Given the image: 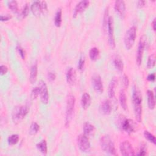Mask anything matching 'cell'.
Returning <instances> with one entry per match:
<instances>
[{
    "label": "cell",
    "mask_w": 156,
    "mask_h": 156,
    "mask_svg": "<svg viewBox=\"0 0 156 156\" xmlns=\"http://www.w3.org/2000/svg\"><path fill=\"white\" fill-rule=\"evenodd\" d=\"M147 80L150 81V82H154L155 79V75L154 73L153 74H150L147 76Z\"/></svg>",
    "instance_id": "obj_44"
},
{
    "label": "cell",
    "mask_w": 156,
    "mask_h": 156,
    "mask_svg": "<svg viewBox=\"0 0 156 156\" xmlns=\"http://www.w3.org/2000/svg\"><path fill=\"white\" fill-rule=\"evenodd\" d=\"M89 5V1L87 0H83L80 1L76 6L74 9V11L73 13V17L76 18L77 15L80 13H82L83 12L88 6Z\"/></svg>",
    "instance_id": "obj_14"
},
{
    "label": "cell",
    "mask_w": 156,
    "mask_h": 156,
    "mask_svg": "<svg viewBox=\"0 0 156 156\" xmlns=\"http://www.w3.org/2000/svg\"><path fill=\"white\" fill-rule=\"evenodd\" d=\"M136 34V27L135 26L130 27L126 32L124 36V45L127 49H130L135 41Z\"/></svg>",
    "instance_id": "obj_5"
},
{
    "label": "cell",
    "mask_w": 156,
    "mask_h": 156,
    "mask_svg": "<svg viewBox=\"0 0 156 156\" xmlns=\"http://www.w3.org/2000/svg\"><path fill=\"white\" fill-rule=\"evenodd\" d=\"M75 97L73 94H69L67 98L66 101V108L65 113V126L66 127L69 126L71 121L73 119L74 105H75Z\"/></svg>",
    "instance_id": "obj_2"
},
{
    "label": "cell",
    "mask_w": 156,
    "mask_h": 156,
    "mask_svg": "<svg viewBox=\"0 0 156 156\" xmlns=\"http://www.w3.org/2000/svg\"><path fill=\"white\" fill-rule=\"evenodd\" d=\"M122 83L125 88H127L129 85V80L128 79V77L126 75H124L122 76Z\"/></svg>",
    "instance_id": "obj_40"
},
{
    "label": "cell",
    "mask_w": 156,
    "mask_h": 156,
    "mask_svg": "<svg viewBox=\"0 0 156 156\" xmlns=\"http://www.w3.org/2000/svg\"><path fill=\"white\" fill-rule=\"evenodd\" d=\"M146 151H147V149H146V146L145 145H142L141 146L140 150L139 152L137 154V155H145L147 154Z\"/></svg>",
    "instance_id": "obj_38"
},
{
    "label": "cell",
    "mask_w": 156,
    "mask_h": 156,
    "mask_svg": "<svg viewBox=\"0 0 156 156\" xmlns=\"http://www.w3.org/2000/svg\"><path fill=\"white\" fill-rule=\"evenodd\" d=\"M147 96L148 107L150 110H154L155 107V98H154L153 91L148 90L147 91Z\"/></svg>",
    "instance_id": "obj_21"
},
{
    "label": "cell",
    "mask_w": 156,
    "mask_h": 156,
    "mask_svg": "<svg viewBox=\"0 0 156 156\" xmlns=\"http://www.w3.org/2000/svg\"><path fill=\"white\" fill-rule=\"evenodd\" d=\"M40 94V88L39 87H34L32 91H31V94H30V97L32 99H35Z\"/></svg>",
    "instance_id": "obj_34"
},
{
    "label": "cell",
    "mask_w": 156,
    "mask_h": 156,
    "mask_svg": "<svg viewBox=\"0 0 156 156\" xmlns=\"http://www.w3.org/2000/svg\"><path fill=\"white\" fill-rule=\"evenodd\" d=\"M41 9H42V13H46L48 12V7H47V4L46 1H41Z\"/></svg>",
    "instance_id": "obj_39"
},
{
    "label": "cell",
    "mask_w": 156,
    "mask_h": 156,
    "mask_svg": "<svg viewBox=\"0 0 156 156\" xmlns=\"http://www.w3.org/2000/svg\"><path fill=\"white\" fill-rule=\"evenodd\" d=\"M99 54V51L98 48L93 47L89 51V55L91 60H96Z\"/></svg>",
    "instance_id": "obj_26"
},
{
    "label": "cell",
    "mask_w": 156,
    "mask_h": 156,
    "mask_svg": "<svg viewBox=\"0 0 156 156\" xmlns=\"http://www.w3.org/2000/svg\"><path fill=\"white\" fill-rule=\"evenodd\" d=\"M77 142L78 147L82 152H88L90 151L91 145L87 136L84 134L79 135V136H77Z\"/></svg>",
    "instance_id": "obj_7"
},
{
    "label": "cell",
    "mask_w": 156,
    "mask_h": 156,
    "mask_svg": "<svg viewBox=\"0 0 156 156\" xmlns=\"http://www.w3.org/2000/svg\"><path fill=\"white\" fill-rule=\"evenodd\" d=\"M113 64L115 68L119 72H122L124 68L123 62L119 55H116L113 59Z\"/></svg>",
    "instance_id": "obj_23"
},
{
    "label": "cell",
    "mask_w": 156,
    "mask_h": 156,
    "mask_svg": "<svg viewBox=\"0 0 156 156\" xmlns=\"http://www.w3.org/2000/svg\"><path fill=\"white\" fill-rule=\"evenodd\" d=\"M132 102L135 118L138 122H140L142 115V95L136 87H134L132 93Z\"/></svg>",
    "instance_id": "obj_1"
},
{
    "label": "cell",
    "mask_w": 156,
    "mask_h": 156,
    "mask_svg": "<svg viewBox=\"0 0 156 156\" xmlns=\"http://www.w3.org/2000/svg\"><path fill=\"white\" fill-rule=\"evenodd\" d=\"M120 152L124 156H131L135 155L134 149L129 141H124L119 145Z\"/></svg>",
    "instance_id": "obj_9"
},
{
    "label": "cell",
    "mask_w": 156,
    "mask_h": 156,
    "mask_svg": "<svg viewBox=\"0 0 156 156\" xmlns=\"http://www.w3.org/2000/svg\"><path fill=\"white\" fill-rule=\"evenodd\" d=\"M56 78V75L52 72H49L48 74V79L49 82L54 81Z\"/></svg>",
    "instance_id": "obj_41"
},
{
    "label": "cell",
    "mask_w": 156,
    "mask_h": 156,
    "mask_svg": "<svg viewBox=\"0 0 156 156\" xmlns=\"http://www.w3.org/2000/svg\"><path fill=\"white\" fill-rule=\"evenodd\" d=\"M91 99L90 94L87 93H85L82 94L81 98V105L83 109H87L91 105Z\"/></svg>",
    "instance_id": "obj_20"
},
{
    "label": "cell",
    "mask_w": 156,
    "mask_h": 156,
    "mask_svg": "<svg viewBox=\"0 0 156 156\" xmlns=\"http://www.w3.org/2000/svg\"><path fill=\"white\" fill-rule=\"evenodd\" d=\"M100 144L102 149L105 152L112 155H116L115 144L108 135L102 136L100 140Z\"/></svg>",
    "instance_id": "obj_3"
},
{
    "label": "cell",
    "mask_w": 156,
    "mask_h": 156,
    "mask_svg": "<svg viewBox=\"0 0 156 156\" xmlns=\"http://www.w3.org/2000/svg\"><path fill=\"white\" fill-rule=\"evenodd\" d=\"M155 54H152L148 57L147 62V69L152 68L155 66Z\"/></svg>",
    "instance_id": "obj_31"
},
{
    "label": "cell",
    "mask_w": 156,
    "mask_h": 156,
    "mask_svg": "<svg viewBox=\"0 0 156 156\" xmlns=\"http://www.w3.org/2000/svg\"><path fill=\"white\" fill-rule=\"evenodd\" d=\"M19 141V135L17 134H13L9 136L7 138V142L9 145H15Z\"/></svg>",
    "instance_id": "obj_29"
},
{
    "label": "cell",
    "mask_w": 156,
    "mask_h": 156,
    "mask_svg": "<svg viewBox=\"0 0 156 156\" xmlns=\"http://www.w3.org/2000/svg\"><path fill=\"white\" fill-rule=\"evenodd\" d=\"M36 147L43 154L46 155L47 154V144L46 140H43L38 143L36 144Z\"/></svg>",
    "instance_id": "obj_25"
},
{
    "label": "cell",
    "mask_w": 156,
    "mask_h": 156,
    "mask_svg": "<svg viewBox=\"0 0 156 156\" xmlns=\"http://www.w3.org/2000/svg\"><path fill=\"white\" fill-rule=\"evenodd\" d=\"M115 10L121 18H124L126 14V5L124 1H116L115 2Z\"/></svg>",
    "instance_id": "obj_13"
},
{
    "label": "cell",
    "mask_w": 156,
    "mask_h": 156,
    "mask_svg": "<svg viewBox=\"0 0 156 156\" xmlns=\"http://www.w3.org/2000/svg\"><path fill=\"white\" fill-rule=\"evenodd\" d=\"M16 50L18 51L19 54L20 55L21 57L24 60L25 59V55H26V52L24 50V49L20 46V45H17L16 46Z\"/></svg>",
    "instance_id": "obj_36"
},
{
    "label": "cell",
    "mask_w": 156,
    "mask_h": 156,
    "mask_svg": "<svg viewBox=\"0 0 156 156\" xmlns=\"http://www.w3.org/2000/svg\"><path fill=\"white\" fill-rule=\"evenodd\" d=\"M155 23H156L155 19L154 18V20L152 22V29H153L154 30H155Z\"/></svg>",
    "instance_id": "obj_46"
},
{
    "label": "cell",
    "mask_w": 156,
    "mask_h": 156,
    "mask_svg": "<svg viewBox=\"0 0 156 156\" xmlns=\"http://www.w3.org/2000/svg\"><path fill=\"white\" fill-rule=\"evenodd\" d=\"M11 18H12V16L10 15H9L7 14V15H1L0 20H1V21H9Z\"/></svg>",
    "instance_id": "obj_43"
},
{
    "label": "cell",
    "mask_w": 156,
    "mask_h": 156,
    "mask_svg": "<svg viewBox=\"0 0 156 156\" xmlns=\"http://www.w3.org/2000/svg\"><path fill=\"white\" fill-rule=\"evenodd\" d=\"M62 23V10L58 9L54 18V24L56 27H60Z\"/></svg>",
    "instance_id": "obj_27"
},
{
    "label": "cell",
    "mask_w": 156,
    "mask_h": 156,
    "mask_svg": "<svg viewBox=\"0 0 156 156\" xmlns=\"http://www.w3.org/2000/svg\"><path fill=\"white\" fill-rule=\"evenodd\" d=\"M8 71V68L7 67L5 66V65H1L0 66V73H1V75H4L7 73Z\"/></svg>",
    "instance_id": "obj_42"
},
{
    "label": "cell",
    "mask_w": 156,
    "mask_h": 156,
    "mask_svg": "<svg viewBox=\"0 0 156 156\" xmlns=\"http://www.w3.org/2000/svg\"><path fill=\"white\" fill-rule=\"evenodd\" d=\"M31 11L35 16H40L42 13L41 1H36L31 5Z\"/></svg>",
    "instance_id": "obj_19"
},
{
    "label": "cell",
    "mask_w": 156,
    "mask_h": 156,
    "mask_svg": "<svg viewBox=\"0 0 156 156\" xmlns=\"http://www.w3.org/2000/svg\"><path fill=\"white\" fill-rule=\"evenodd\" d=\"M29 112V107L26 105L16 106L12 113V118L14 123L21 122L26 116Z\"/></svg>",
    "instance_id": "obj_4"
},
{
    "label": "cell",
    "mask_w": 156,
    "mask_h": 156,
    "mask_svg": "<svg viewBox=\"0 0 156 156\" xmlns=\"http://www.w3.org/2000/svg\"><path fill=\"white\" fill-rule=\"evenodd\" d=\"M67 83L69 85H73L76 79V70L73 68H69L66 74Z\"/></svg>",
    "instance_id": "obj_16"
},
{
    "label": "cell",
    "mask_w": 156,
    "mask_h": 156,
    "mask_svg": "<svg viewBox=\"0 0 156 156\" xmlns=\"http://www.w3.org/2000/svg\"><path fill=\"white\" fill-rule=\"evenodd\" d=\"M112 111L111 104L108 100H105L101 102L99 106V112L104 115H108Z\"/></svg>",
    "instance_id": "obj_15"
},
{
    "label": "cell",
    "mask_w": 156,
    "mask_h": 156,
    "mask_svg": "<svg viewBox=\"0 0 156 156\" xmlns=\"http://www.w3.org/2000/svg\"><path fill=\"white\" fill-rule=\"evenodd\" d=\"M107 30L108 35V43L111 48L113 49L115 48V41L114 37V30H113V20L112 16H109L108 21L107 24Z\"/></svg>",
    "instance_id": "obj_10"
},
{
    "label": "cell",
    "mask_w": 156,
    "mask_h": 156,
    "mask_svg": "<svg viewBox=\"0 0 156 156\" xmlns=\"http://www.w3.org/2000/svg\"><path fill=\"white\" fill-rule=\"evenodd\" d=\"M37 74H38V64H37V62H35V63H33V65L30 68L29 80L31 83H34L36 81Z\"/></svg>",
    "instance_id": "obj_18"
},
{
    "label": "cell",
    "mask_w": 156,
    "mask_h": 156,
    "mask_svg": "<svg viewBox=\"0 0 156 156\" xmlns=\"http://www.w3.org/2000/svg\"><path fill=\"white\" fill-rule=\"evenodd\" d=\"M108 7H107L105 12H104V15L103 18V29L105 31L107 29V24H108Z\"/></svg>",
    "instance_id": "obj_32"
},
{
    "label": "cell",
    "mask_w": 156,
    "mask_h": 156,
    "mask_svg": "<svg viewBox=\"0 0 156 156\" xmlns=\"http://www.w3.org/2000/svg\"><path fill=\"white\" fill-rule=\"evenodd\" d=\"M145 5V1H138V3H137V6L138 8H142L143 7H144Z\"/></svg>",
    "instance_id": "obj_45"
},
{
    "label": "cell",
    "mask_w": 156,
    "mask_h": 156,
    "mask_svg": "<svg viewBox=\"0 0 156 156\" xmlns=\"http://www.w3.org/2000/svg\"><path fill=\"white\" fill-rule=\"evenodd\" d=\"M117 79L115 77L112 79L108 88V95L110 99H113L115 96V90L117 85Z\"/></svg>",
    "instance_id": "obj_17"
},
{
    "label": "cell",
    "mask_w": 156,
    "mask_h": 156,
    "mask_svg": "<svg viewBox=\"0 0 156 156\" xmlns=\"http://www.w3.org/2000/svg\"><path fill=\"white\" fill-rule=\"evenodd\" d=\"M84 65H85V57L84 56L82 55L78 62V65H77V68L79 70H83V67H84Z\"/></svg>",
    "instance_id": "obj_35"
},
{
    "label": "cell",
    "mask_w": 156,
    "mask_h": 156,
    "mask_svg": "<svg viewBox=\"0 0 156 156\" xmlns=\"http://www.w3.org/2000/svg\"><path fill=\"white\" fill-rule=\"evenodd\" d=\"M9 8L14 13H17L18 10V4L16 1H10L8 2Z\"/></svg>",
    "instance_id": "obj_33"
},
{
    "label": "cell",
    "mask_w": 156,
    "mask_h": 156,
    "mask_svg": "<svg viewBox=\"0 0 156 156\" xmlns=\"http://www.w3.org/2000/svg\"><path fill=\"white\" fill-rule=\"evenodd\" d=\"M118 121H120L119 127L121 128L122 130L125 131L129 134L135 132L136 124L132 119L127 118L122 119V118H120V119Z\"/></svg>",
    "instance_id": "obj_6"
},
{
    "label": "cell",
    "mask_w": 156,
    "mask_h": 156,
    "mask_svg": "<svg viewBox=\"0 0 156 156\" xmlns=\"http://www.w3.org/2000/svg\"><path fill=\"white\" fill-rule=\"evenodd\" d=\"M144 136L146 139H147L149 142L153 143L154 144H156V140L155 137L154 135H152L151 133H150L147 130H145L144 132Z\"/></svg>",
    "instance_id": "obj_30"
},
{
    "label": "cell",
    "mask_w": 156,
    "mask_h": 156,
    "mask_svg": "<svg viewBox=\"0 0 156 156\" xmlns=\"http://www.w3.org/2000/svg\"><path fill=\"white\" fill-rule=\"evenodd\" d=\"M40 88V96L41 102L44 104H47L49 101V94L47 85L43 81L41 80L39 83Z\"/></svg>",
    "instance_id": "obj_11"
},
{
    "label": "cell",
    "mask_w": 156,
    "mask_h": 156,
    "mask_svg": "<svg viewBox=\"0 0 156 156\" xmlns=\"http://www.w3.org/2000/svg\"><path fill=\"white\" fill-rule=\"evenodd\" d=\"M40 129V126L39 125L35 122H33L30 127H29V133L31 135H35L39 130Z\"/></svg>",
    "instance_id": "obj_28"
},
{
    "label": "cell",
    "mask_w": 156,
    "mask_h": 156,
    "mask_svg": "<svg viewBox=\"0 0 156 156\" xmlns=\"http://www.w3.org/2000/svg\"><path fill=\"white\" fill-rule=\"evenodd\" d=\"M95 130V128L94 126L90 124L88 122H87L83 125V134L86 136H91L92 135Z\"/></svg>",
    "instance_id": "obj_22"
},
{
    "label": "cell",
    "mask_w": 156,
    "mask_h": 156,
    "mask_svg": "<svg viewBox=\"0 0 156 156\" xmlns=\"http://www.w3.org/2000/svg\"><path fill=\"white\" fill-rule=\"evenodd\" d=\"M146 42V37L144 35L141 36L139 41L138 49L136 52V62L138 66L141 65L142 62L143 54Z\"/></svg>",
    "instance_id": "obj_8"
},
{
    "label": "cell",
    "mask_w": 156,
    "mask_h": 156,
    "mask_svg": "<svg viewBox=\"0 0 156 156\" xmlns=\"http://www.w3.org/2000/svg\"><path fill=\"white\" fill-rule=\"evenodd\" d=\"M29 7L28 4H26L24 5V8H23V9L22 10V13H21L22 16L23 18H25L26 16H27L28 13H29Z\"/></svg>",
    "instance_id": "obj_37"
},
{
    "label": "cell",
    "mask_w": 156,
    "mask_h": 156,
    "mask_svg": "<svg viewBox=\"0 0 156 156\" xmlns=\"http://www.w3.org/2000/svg\"><path fill=\"white\" fill-rule=\"evenodd\" d=\"M119 102H120L121 106L124 110H126L127 108V99H126V93H125V91L124 90H121V91L119 93Z\"/></svg>",
    "instance_id": "obj_24"
},
{
    "label": "cell",
    "mask_w": 156,
    "mask_h": 156,
    "mask_svg": "<svg viewBox=\"0 0 156 156\" xmlns=\"http://www.w3.org/2000/svg\"><path fill=\"white\" fill-rule=\"evenodd\" d=\"M91 83L93 89L99 93L103 92V84L101 76L99 74H95L91 77Z\"/></svg>",
    "instance_id": "obj_12"
}]
</instances>
